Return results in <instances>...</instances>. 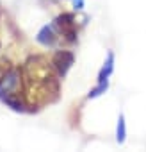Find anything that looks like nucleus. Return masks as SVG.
I'll return each instance as SVG.
<instances>
[{
	"mask_svg": "<svg viewBox=\"0 0 146 152\" xmlns=\"http://www.w3.org/2000/svg\"><path fill=\"white\" fill-rule=\"evenodd\" d=\"M55 29H59V32H62L66 36L68 41H75L77 39V31H75V18L69 13H64V15H59L53 22Z\"/></svg>",
	"mask_w": 146,
	"mask_h": 152,
	"instance_id": "f257e3e1",
	"label": "nucleus"
},
{
	"mask_svg": "<svg viewBox=\"0 0 146 152\" xmlns=\"http://www.w3.org/2000/svg\"><path fill=\"white\" fill-rule=\"evenodd\" d=\"M20 70H11L0 83V93H18L20 90Z\"/></svg>",
	"mask_w": 146,
	"mask_h": 152,
	"instance_id": "f03ea898",
	"label": "nucleus"
},
{
	"mask_svg": "<svg viewBox=\"0 0 146 152\" xmlns=\"http://www.w3.org/2000/svg\"><path fill=\"white\" fill-rule=\"evenodd\" d=\"M52 64H53V68L57 70V73L62 77V75L68 73V70H69L71 64H73V54L68 52V50H61V52H57V54L53 56Z\"/></svg>",
	"mask_w": 146,
	"mask_h": 152,
	"instance_id": "7ed1b4c3",
	"label": "nucleus"
},
{
	"mask_svg": "<svg viewBox=\"0 0 146 152\" xmlns=\"http://www.w3.org/2000/svg\"><path fill=\"white\" fill-rule=\"evenodd\" d=\"M0 97H2V100L14 111H23V102L20 99L18 93H0Z\"/></svg>",
	"mask_w": 146,
	"mask_h": 152,
	"instance_id": "20e7f679",
	"label": "nucleus"
},
{
	"mask_svg": "<svg viewBox=\"0 0 146 152\" xmlns=\"http://www.w3.org/2000/svg\"><path fill=\"white\" fill-rule=\"evenodd\" d=\"M38 41L41 43V45H53L55 43V34H53V31H52V27H43L41 31H39V34H38Z\"/></svg>",
	"mask_w": 146,
	"mask_h": 152,
	"instance_id": "39448f33",
	"label": "nucleus"
},
{
	"mask_svg": "<svg viewBox=\"0 0 146 152\" xmlns=\"http://www.w3.org/2000/svg\"><path fill=\"white\" fill-rule=\"evenodd\" d=\"M112 63H114V56L109 54V61H107V64L103 66V70L100 72V77H98L100 83H107V77L111 75V72H112Z\"/></svg>",
	"mask_w": 146,
	"mask_h": 152,
	"instance_id": "423d86ee",
	"label": "nucleus"
},
{
	"mask_svg": "<svg viewBox=\"0 0 146 152\" xmlns=\"http://www.w3.org/2000/svg\"><path fill=\"white\" fill-rule=\"evenodd\" d=\"M11 70H13V66H11V63L7 59H0V83H2V79L6 77Z\"/></svg>",
	"mask_w": 146,
	"mask_h": 152,
	"instance_id": "0eeeda50",
	"label": "nucleus"
},
{
	"mask_svg": "<svg viewBox=\"0 0 146 152\" xmlns=\"http://www.w3.org/2000/svg\"><path fill=\"white\" fill-rule=\"evenodd\" d=\"M118 141L119 143L125 141V118L123 116H119V120H118Z\"/></svg>",
	"mask_w": 146,
	"mask_h": 152,
	"instance_id": "6e6552de",
	"label": "nucleus"
}]
</instances>
